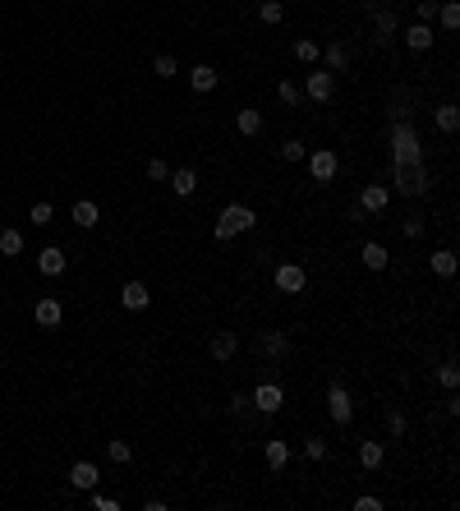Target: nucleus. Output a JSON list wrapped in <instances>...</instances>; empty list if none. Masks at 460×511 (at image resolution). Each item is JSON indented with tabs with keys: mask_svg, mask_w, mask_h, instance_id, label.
Wrapping results in <instances>:
<instances>
[{
	"mask_svg": "<svg viewBox=\"0 0 460 511\" xmlns=\"http://www.w3.org/2000/svg\"><path fill=\"white\" fill-rule=\"evenodd\" d=\"M387 429H391V438H405V433H410V419H405L401 410H396L391 419H387Z\"/></svg>",
	"mask_w": 460,
	"mask_h": 511,
	"instance_id": "35",
	"label": "nucleus"
},
{
	"mask_svg": "<svg viewBox=\"0 0 460 511\" xmlns=\"http://www.w3.org/2000/svg\"><path fill=\"white\" fill-rule=\"evenodd\" d=\"M304 456H308V461H322V456H327V442H322V438H308V442H304Z\"/></svg>",
	"mask_w": 460,
	"mask_h": 511,
	"instance_id": "37",
	"label": "nucleus"
},
{
	"mask_svg": "<svg viewBox=\"0 0 460 511\" xmlns=\"http://www.w3.org/2000/svg\"><path fill=\"white\" fill-rule=\"evenodd\" d=\"M235 129L249 134V138H253V134H263V111H253V106H249V111H240V115H235Z\"/></svg>",
	"mask_w": 460,
	"mask_h": 511,
	"instance_id": "21",
	"label": "nucleus"
},
{
	"mask_svg": "<svg viewBox=\"0 0 460 511\" xmlns=\"http://www.w3.org/2000/svg\"><path fill=\"white\" fill-rule=\"evenodd\" d=\"M253 405H258L263 415H276V410L285 405V391H281V382H263V387L253 391Z\"/></svg>",
	"mask_w": 460,
	"mask_h": 511,
	"instance_id": "8",
	"label": "nucleus"
},
{
	"mask_svg": "<svg viewBox=\"0 0 460 511\" xmlns=\"http://www.w3.org/2000/svg\"><path fill=\"white\" fill-rule=\"evenodd\" d=\"M106 456H110V461H115V466H124V461H129V456H134V447L115 438V442H106Z\"/></svg>",
	"mask_w": 460,
	"mask_h": 511,
	"instance_id": "31",
	"label": "nucleus"
},
{
	"mask_svg": "<svg viewBox=\"0 0 460 511\" xmlns=\"http://www.w3.org/2000/svg\"><path fill=\"white\" fill-rule=\"evenodd\" d=\"M391 166H424V147H419V134L410 124L391 129Z\"/></svg>",
	"mask_w": 460,
	"mask_h": 511,
	"instance_id": "2",
	"label": "nucleus"
},
{
	"mask_svg": "<svg viewBox=\"0 0 460 511\" xmlns=\"http://www.w3.org/2000/svg\"><path fill=\"white\" fill-rule=\"evenodd\" d=\"M405 46L410 51H428V46H433V28H428V23H415L405 33Z\"/></svg>",
	"mask_w": 460,
	"mask_h": 511,
	"instance_id": "19",
	"label": "nucleus"
},
{
	"mask_svg": "<svg viewBox=\"0 0 460 511\" xmlns=\"http://www.w3.org/2000/svg\"><path fill=\"white\" fill-rule=\"evenodd\" d=\"M166 180H171V189H175V199H189V194L198 189V175H194L189 166H180L175 175H166Z\"/></svg>",
	"mask_w": 460,
	"mask_h": 511,
	"instance_id": "16",
	"label": "nucleus"
},
{
	"mask_svg": "<svg viewBox=\"0 0 460 511\" xmlns=\"http://www.w3.org/2000/svg\"><path fill=\"white\" fill-rule=\"evenodd\" d=\"M405 235H410V240H419V235H424V217H410V222H405Z\"/></svg>",
	"mask_w": 460,
	"mask_h": 511,
	"instance_id": "43",
	"label": "nucleus"
},
{
	"mask_svg": "<svg viewBox=\"0 0 460 511\" xmlns=\"http://www.w3.org/2000/svg\"><path fill=\"white\" fill-rule=\"evenodd\" d=\"M258 19H263V23H281L285 19V5H281V0H263V5H258Z\"/></svg>",
	"mask_w": 460,
	"mask_h": 511,
	"instance_id": "27",
	"label": "nucleus"
},
{
	"mask_svg": "<svg viewBox=\"0 0 460 511\" xmlns=\"http://www.w3.org/2000/svg\"><path fill=\"white\" fill-rule=\"evenodd\" d=\"M253 208H244V203H230L226 212L217 217V226H212V240L217 245H226V240H235V235H244V231H253Z\"/></svg>",
	"mask_w": 460,
	"mask_h": 511,
	"instance_id": "1",
	"label": "nucleus"
},
{
	"mask_svg": "<svg viewBox=\"0 0 460 511\" xmlns=\"http://www.w3.org/2000/svg\"><path fill=\"white\" fill-rule=\"evenodd\" d=\"M276 97H281L285 106H295V101L304 97V88H299V83H290V78H281V83H276Z\"/></svg>",
	"mask_w": 460,
	"mask_h": 511,
	"instance_id": "28",
	"label": "nucleus"
},
{
	"mask_svg": "<svg viewBox=\"0 0 460 511\" xmlns=\"http://www.w3.org/2000/svg\"><path fill=\"white\" fill-rule=\"evenodd\" d=\"M249 405H253V401L244 396V391H240V396H230V410H235V415H244V410H249Z\"/></svg>",
	"mask_w": 460,
	"mask_h": 511,
	"instance_id": "45",
	"label": "nucleus"
},
{
	"mask_svg": "<svg viewBox=\"0 0 460 511\" xmlns=\"http://www.w3.org/2000/svg\"><path fill=\"white\" fill-rule=\"evenodd\" d=\"M33 318L42 322V327H55V322L65 318V309H60V300H37V309H33Z\"/></svg>",
	"mask_w": 460,
	"mask_h": 511,
	"instance_id": "17",
	"label": "nucleus"
},
{
	"mask_svg": "<svg viewBox=\"0 0 460 511\" xmlns=\"http://www.w3.org/2000/svg\"><path fill=\"white\" fill-rule=\"evenodd\" d=\"M456 124H460V111H456V106H451V101H447V106H438V129H442V134H456Z\"/></svg>",
	"mask_w": 460,
	"mask_h": 511,
	"instance_id": "26",
	"label": "nucleus"
},
{
	"mask_svg": "<svg viewBox=\"0 0 460 511\" xmlns=\"http://www.w3.org/2000/svg\"><path fill=\"white\" fill-rule=\"evenodd\" d=\"M373 28H378V33H382V42H387V37L396 33V19H391V14L382 10V14H378V19H373Z\"/></svg>",
	"mask_w": 460,
	"mask_h": 511,
	"instance_id": "36",
	"label": "nucleus"
},
{
	"mask_svg": "<svg viewBox=\"0 0 460 511\" xmlns=\"http://www.w3.org/2000/svg\"><path fill=\"white\" fill-rule=\"evenodd\" d=\"M189 88H194V92H212V88H217V69H212V65H194V69H189Z\"/></svg>",
	"mask_w": 460,
	"mask_h": 511,
	"instance_id": "14",
	"label": "nucleus"
},
{
	"mask_svg": "<svg viewBox=\"0 0 460 511\" xmlns=\"http://www.w3.org/2000/svg\"><path fill=\"white\" fill-rule=\"evenodd\" d=\"M359 258H364V267H373V272H382V267L391 263V254H387V249L378 245V240H368V245L359 249Z\"/></svg>",
	"mask_w": 460,
	"mask_h": 511,
	"instance_id": "15",
	"label": "nucleus"
},
{
	"mask_svg": "<svg viewBox=\"0 0 460 511\" xmlns=\"http://www.w3.org/2000/svg\"><path fill=\"white\" fill-rule=\"evenodd\" d=\"M327 415L336 424H350L354 419V401H350V391H345V387H331L327 391Z\"/></svg>",
	"mask_w": 460,
	"mask_h": 511,
	"instance_id": "5",
	"label": "nucleus"
},
{
	"mask_svg": "<svg viewBox=\"0 0 460 511\" xmlns=\"http://www.w3.org/2000/svg\"><path fill=\"white\" fill-rule=\"evenodd\" d=\"M354 507H359V511H382V498H368V493H364Z\"/></svg>",
	"mask_w": 460,
	"mask_h": 511,
	"instance_id": "44",
	"label": "nucleus"
},
{
	"mask_svg": "<svg viewBox=\"0 0 460 511\" xmlns=\"http://www.w3.org/2000/svg\"><path fill=\"white\" fill-rule=\"evenodd\" d=\"M387 203H391V189H387V185H368V189L359 194V208L364 212H382Z\"/></svg>",
	"mask_w": 460,
	"mask_h": 511,
	"instance_id": "11",
	"label": "nucleus"
},
{
	"mask_svg": "<svg viewBox=\"0 0 460 511\" xmlns=\"http://www.w3.org/2000/svg\"><path fill=\"white\" fill-rule=\"evenodd\" d=\"M438 14H442V28H447V33H456V28H460V5H451V0H447V5H438Z\"/></svg>",
	"mask_w": 460,
	"mask_h": 511,
	"instance_id": "30",
	"label": "nucleus"
},
{
	"mask_svg": "<svg viewBox=\"0 0 460 511\" xmlns=\"http://www.w3.org/2000/svg\"><path fill=\"white\" fill-rule=\"evenodd\" d=\"M65 263H69V258H65V249H55V245L37 254V267H42L46 277H60V272H65Z\"/></svg>",
	"mask_w": 460,
	"mask_h": 511,
	"instance_id": "13",
	"label": "nucleus"
},
{
	"mask_svg": "<svg viewBox=\"0 0 460 511\" xmlns=\"http://www.w3.org/2000/svg\"><path fill=\"white\" fill-rule=\"evenodd\" d=\"M438 378H442V387H456V382H460V373H456V364H451V359L438 368Z\"/></svg>",
	"mask_w": 460,
	"mask_h": 511,
	"instance_id": "38",
	"label": "nucleus"
},
{
	"mask_svg": "<svg viewBox=\"0 0 460 511\" xmlns=\"http://www.w3.org/2000/svg\"><path fill=\"white\" fill-rule=\"evenodd\" d=\"M69 484L74 489H83V493H92L101 484V470L92 466V461H74V470H69Z\"/></svg>",
	"mask_w": 460,
	"mask_h": 511,
	"instance_id": "9",
	"label": "nucleus"
},
{
	"mask_svg": "<svg viewBox=\"0 0 460 511\" xmlns=\"http://www.w3.org/2000/svg\"><path fill=\"white\" fill-rule=\"evenodd\" d=\"M285 350H290V336H285V332H267L263 336V355L267 359H281Z\"/></svg>",
	"mask_w": 460,
	"mask_h": 511,
	"instance_id": "22",
	"label": "nucleus"
},
{
	"mask_svg": "<svg viewBox=\"0 0 460 511\" xmlns=\"http://www.w3.org/2000/svg\"><path fill=\"white\" fill-rule=\"evenodd\" d=\"M304 92L313 101H331L336 97V74H331V69H313V74L304 78Z\"/></svg>",
	"mask_w": 460,
	"mask_h": 511,
	"instance_id": "4",
	"label": "nucleus"
},
{
	"mask_svg": "<svg viewBox=\"0 0 460 511\" xmlns=\"http://www.w3.org/2000/svg\"><path fill=\"white\" fill-rule=\"evenodd\" d=\"M92 507H97V511H120V502H115V498H101V493H92Z\"/></svg>",
	"mask_w": 460,
	"mask_h": 511,
	"instance_id": "42",
	"label": "nucleus"
},
{
	"mask_svg": "<svg viewBox=\"0 0 460 511\" xmlns=\"http://www.w3.org/2000/svg\"><path fill=\"white\" fill-rule=\"evenodd\" d=\"M345 65H350V46H345V42H331L327 46V69H345Z\"/></svg>",
	"mask_w": 460,
	"mask_h": 511,
	"instance_id": "25",
	"label": "nucleus"
},
{
	"mask_svg": "<svg viewBox=\"0 0 460 511\" xmlns=\"http://www.w3.org/2000/svg\"><path fill=\"white\" fill-rule=\"evenodd\" d=\"M281 157H285V161H304V157H308V147L299 143V138H290V143H281Z\"/></svg>",
	"mask_w": 460,
	"mask_h": 511,
	"instance_id": "33",
	"label": "nucleus"
},
{
	"mask_svg": "<svg viewBox=\"0 0 460 511\" xmlns=\"http://www.w3.org/2000/svg\"><path fill=\"white\" fill-rule=\"evenodd\" d=\"M152 69H157V78H175V74H180L175 56H157V60H152Z\"/></svg>",
	"mask_w": 460,
	"mask_h": 511,
	"instance_id": "32",
	"label": "nucleus"
},
{
	"mask_svg": "<svg viewBox=\"0 0 460 511\" xmlns=\"http://www.w3.org/2000/svg\"><path fill=\"white\" fill-rule=\"evenodd\" d=\"M382 461H387L382 442H359V466H364V470H378Z\"/></svg>",
	"mask_w": 460,
	"mask_h": 511,
	"instance_id": "20",
	"label": "nucleus"
},
{
	"mask_svg": "<svg viewBox=\"0 0 460 511\" xmlns=\"http://www.w3.org/2000/svg\"><path fill=\"white\" fill-rule=\"evenodd\" d=\"M51 217H55L51 203H37V208H33V226H51Z\"/></svg>",
	"mask_w": 460,
	"mask_h": 511,
	"instance_id": "39",
	"label": "nucleus"
},
{
	"mask_svg": "<svg viewBox=\"0 0 460 511\" xmlns=\"http://www.w3.org/2000/svg\"><path fill=\"white\" fill-rule=\"evenodd\" d=\"M0 254H5V258H19L23 254V235L19 231H0Z\"/></svg>",
	"mask_w": 460,
	"mask_h": 511,
	"instance_id": "24",
	"label": "nucleus"
},
{
	"mask_svg": "<svg viewBox=\"0 0 460 511\" xmlns=\"http://www.w3.org/2000/svg\"><path fill=\"white\" fill-rule=\"evenodd\" d=\"M295 60L313 65V60H318V42H295Z\"/></svg>",
	"mask_w": 460,
	"mask_h": 511,
	"instance_id": "34",
	"label": "nucleus"
},
{
	"mask_svg": "<svg viewBox=\"0 0 460 511\" xmlns=\"http://www.w3.org/2000/svg\"><path fill=\"white\" fill-rule=\"evenodd\" d=\"M69 217H74V226H78V231H92V226L101 222V212H97V203H92V199L74 203V212H69Z\"/></svg>",
	"mask_w": 460,
	"mask_h": 511,
	"instance_id": "12",
	"label": "nucleus"
},
{
	"mask_svg": "<svg viewBox=\"0 0 460 511\" xmlns=\"http://www.w3.org/2000/svg\"><path fill=\"white\" fill-rule=\"evenodd\" d=\"M285 461H290V447H285V442H267V466L281 470Z\"/></svg>",
	"mask_w": 460,
	"mask_h": 511,
	"instance_id": "29",
	"label": "nucleus"
},
{
	"mask_svg": "<svg viewBox=\"0 0 460 511\" xmlns=\"http://www.w3.org/2000/svg\"><path fill=\"white\" fill-rule=\"evenodd\" d=\"M235 332H217L212 336V359H221V364H226V359H235Z\"/></svg>",
	"mask_w": 460,
	"mask_h": 511,
	"instance_id": "18",
	"label": "nucleus"
},
{
	"mask_svg": "<svg viewBox=\"0 0 460 511\" xmlns=\"http://www.w3.org/2000/svg\"><path fill=\"white\" fill-rule=\"evenodd\" d=\"M171 175V166H166L161 157H157V161H148V180H166Z\"/></svg>",
	"mask_w": 460,
	"mask_h": 511,
	"instance_id": "40",
	"label": "nucleus"
},
{
	"mask_svg": "<svg viewBox=\"0 0 460 511\" xmlns=\"http://www.w3.org/2000/svg\"><path fill=\"white\" fill-rule=\"evenodd\" d=\"M433 272H438V277H456V254H451V249H438V254H433Z\"/></svg>",
	"mask_w": 460,
	"mask_h": 511,
	"instance_id": "23",
	"label": "nucleus"
},
{
	"mask_svg": "<svg viewBox=\"0 0 460 511\" xmlns=\"http://www.w3.org/2000/svg\"><path fill=\"white\" fill-rule=\"evenodd\" d=\"M336 152H331V147H318V152H308V171H313V180H322V185H327L331 175H336Z\"/></svg>",
	"mask_w": 460,
	"mask_h": 511,
	"instance_id": "7",
	"label": "nucleus"
},
{
	"mask_svg": "<svg viewBox=\"0 0 460 511\" xmlns=\"http://www.w3.org/2000/svg\"><path fill=\"white\" fill-rule=\"evenodd\" d=\"M304 267L299 263H281L276 267V290H285V295H299V290H304Z\"/></svg>",
	"mask_w": 460,
	"mask_h": 511,
	"instance_id": "6",
	"label": "nucleus"
},
{
	"mask_svg": "<svg viewBox=\"0 0 460 511\" xmlns=\"http://www.w3.org/2000/svg\"><path fill=\"white\" fill-rule=\"evenodd\" d=\"M396 171V194H405V199H419L428 189V175L424 166H391Z\"/></svg>",
	"mask_w": 460,
	"mask_h": 511,
	"instance_id": "3",
	"label": "nucleus"
},
{
	"mask_svg": "<svg viewBox=\"0 0 460 511\" xmlns=\"http://www.w3.org/2000/svg\"><path fill=\"white\" fill-rule=\"evenodd\" d=\"M120 304H124L129 313H143L148 304H152V295H148V286H143V281H129V286L120 290Z\"/></svg>",
	"mask_w": 460,
	"mask_h": 511,
	"instance_id": "10",
	"label": "nucleus"
},
{
	"mask_svg": "<svg viewBox=\"0 0 460 511\" xmlns=\"http://www.w3.org/2000/svg\"><path fill=\"white\" fill-rule=\"evenodd\" d=\"M433 14H438V0H419V23H433Z\"/></svg>",
	"mask_w": 460,
	"mask_h": 511,
	"instance_id": "41",
	"label": "nucleus"
}]
</instances>
